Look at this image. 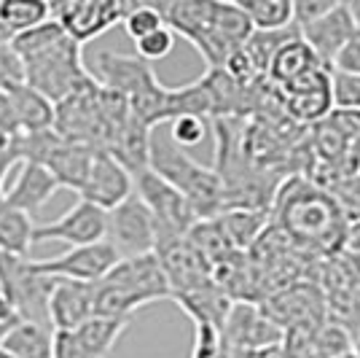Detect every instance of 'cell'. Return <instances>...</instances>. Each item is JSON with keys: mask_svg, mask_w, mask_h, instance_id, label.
Masks as SVG:
<instances>
[{"mask_svg": "<svg viewBox=\"0 0 360 358\" xmlns=\"http://www.w3.org/2000/svg\"><path fill=\"white\" fill-rule=\"evenodd\" d=\"M8 46L22 62L25 84L54 105L94 81L81 57V44H75L54 19L14 35Z\"/></svg>", "mask_w": 360, "mask_h": 358, "instance_id": "6da1fadb", "label": "cell"}, {"mask_svg": "<svg viewBox=\"0 0 360 358\" xmlns=\"http://www.w3.org/2000/svg\"><path fill=\"white\" fill-rule=\"evenodd\" d=\"M271 205L288 237L323 251H342L347 218L328 192L301 178H288L283 189H277Z\"/></svg>", "mask_w": 360, "mask_h": 358, "instance_id": "7a4b0ae2", "label": "cell"}, {"mask_svg": "<svg viewBox=\"0 0 360 358\" xmlns=\"http://www.w3.org/2000/svg\"><path fill=\"white\" fill-rule=\"evenodd\" d=\"M148 170L159 178H165L169 186H175L180 195L188 199L199 221L218 218L224 213V186L212 167H205L191 159L183 149H178L169 135L150 132L148 146Z\"/></svg>", "mask_w": 360, "mask_h": 358, "instance_id": "3957f363", "label": "cell"}, {"mask_svg": "<svg viewBox=\"0 0 360 358\" xmlns=\"http://www.w3.org/2000/svg\"><path fill=\"white\" fill-rule=\"evenodd\" d=\"M54 278L41 275L32 259H16V256L0 254V291L11 302L19 323H35L49 326V294H51Z\"/></svg>", "mask_w": 360, "mask_h": 358, "instance_id": "277c9868", "label": "cell"}, {"mask_svg": "<svg viewBox=\"0 0 360 358\" xmlns=\"http://www.w3.org/2000/svg\"><path fill=\"white\" fill-rule=\"evenodd\" d=\"M132 183H135V195L153 216L156 237H186L188 229L199 221L188 199L165 178H159L153 170H143L132 175Z\"/></svg>", "mask_w": 360, "mask_h": 358, "instance_id": "5b68a950", "label": "cell"}, {"mask_svg": "<svg viewBox=\"0 0 360 358\" xmlns=\"http://www.w3.org/2000/svg\"><path fill=\"white\" fill-rule=\"evenodd\" d=\"M105 242L119 259H135L153 254L156 248V224L143 199L132 195L119 208L105 213Z\"/></svg>", "mask_w": 360, "mask_h": 358, "instance_id": "8992f818", "label": "cell"}, {"mask_svg": "<svg viewBox=\"0 0 360 358\" xmlns=\"http://www.w3.org/2000/svg\"><path fill=\"white\" fill-rule=\"evenodd\" d=\"M129 8L132 3H119V0H68V3H51V19L75 44L84 46L86 41H94L97 35L121 25Z\"/></svg>", "mask_w": 360, "mask_h": 358, "instance_id": "52a82bcc", "label": "cell"}, {"mask_svg": "<svg viewBox=\"0 0 360 358\" xmlns=\"http://www.w3.org/2000/svg\"><path fill=\"white\" fill-rule=\"evenodd\" d=\"M121 259L116 251L103 242L94 245H81V248H70L68 254L51 256L44 261H32L35 269L46 275V278H57V280H75V283H100L110 269L119 264Z\"/></svg>", "mask_w": 360, "mask_h": 358, "instance_id": "ba28073f", "label": "cell"}, {"mask_svg": "<svg viewBox=\"0 0 360 358\" xmlns=\"http://www.w3.org/2000/svg\"><path fill=\"white\" fill-rule=\"evenodd\" d=\"M91 75L100 87L121 94L127 103L159 84L148 62H143L137 54L132 57V54H119V51H97Z\"/></svg>", "mask_w": 360, "mask_h": 358, "instance_id": "9c48e42d", "label": "cell"}, {"mask_svg": "<svg viewBox=\"0 0 360 358\" xmlns=\"http://www.w3.org/2000/svg\"><path fill=\"white\" fill-rule=\"evenodd\" d=\"M44 240H60V242H68L70 248L103 242L105 240V210L78 199L60 218H54L49 224H38L32 229V245L44 242Z\"/></svg>", "mask_w": 360, "mask_h": 358, "instance_id": "30bf717a", "label": "cell"}, {"mask_svg": "<svg viewBox=\"0 0 360 358\" xmlns=\"http://www.w3.org/2000/svg\"><path fill=\"white\" fill-rule=\"evenodd\" d=\"M285 116L296 124H320L330 116L333 103H330V70L317 68L304 78L293 81L290 87L280 90Z\"/></svg>", "mask_w": 360, "mask_h": 358, "instance_id": "8fae6325", "label": "cell"}, {"mask_svg": "<svg viewBox=\"0 0 360 358\" xmlns=\"http://www.w3.org/2000/svg\"><path fill=\"white\" fill-rule=\"evenodd\" d=\"M78 195H81L84 202H89V205L108 213V210L119 208L124 199H129L135 195V183H132V175L110 154L97 151L94 159H91L86 183L81 186Z\"/></svg>", "mask_w": 360, "mask_h": 358, "instance_id": "7c38bea8", "label": "cell"}, {"mask_svg": "<svg viewBox=\"0 0 360 358\" xmlns=\"http://www.w3.org/2000/svg\"><path fill=\"white\" fill-rule=\"evenodd\" d=\"M105 280L127 288L129 294H135L143 307L159 299H172L167 275L162 269V261L156 254H143L135 259H121L116 267L105 275Z\"/></svg>", "mask_w": 360, "mask_h": 358, "instance_id": "4fadbf2b", "label": "cell"}, {"mask_svg": "<svg viewBox=\"0 0 360 358\" xmlns=\"http://www.w3.org/2000/svg\"><path fill=\"white\" fill-rule=\"evenodd\" d=\"M94 315V285L57 280L49 294V326L51 331H75Z\"/></svg>", "mask_w": 360, "mask_h": 358, "instance_id": "5bb4252c", "label": "cell"}, {"mask_svg": "<svg viewBox=\"0 0 360 358\" xmlns=\"http://www.w3.org/2000/svg\"><path fill=\"white\" fill-rule=\"evenodd\" d=\"M355 30H358V27H355V22H352V16H349L347 3H339L333 11H328L326 16H320L317 22L301 27L299 35H301V41L315 51L317 60L330 70L333 57H336L339 49L352 38Z\"/></svg>", "mask_w": 360, "mask_h": 358, "instance_id": "9a60e30c", "label": "cell"}, {"mask_svg": "<svg viewBox=\"0 0 360 358\" xmlns=\"http://www.w3.org/2000/svg\"><path fill=\"white\" fill-rule=\"evenodd\" d=\"M57 189H60L57 180H54V175L46 170L44 164L22 162L19 175H16V180L11 183V189L3 192L0 205H3V208L19 210V213H27L32 218V216L54 197Z\"/></svg>", "mask_w": 360, "mask_h": 358, "instance_id": "2e32d148", "label": "cell"}, {"mask_svg": "<svg viewBox=\"0 0 360 358\" xmlns=\"http://www.w3.org/2000/svg\"><path fill=\"white\" fill-rule=\"evenodd\" d=\"M221 334L231 345H240V347H269L283 340L280 326H274L266 313L261 315L250 304H234Z\"/></svg>", "mask_w": 360, "mask_h": 358, "instance_id": "e0dca14e", "label": "cell"}, {"mask_svg": "<svg viewBox=\"0 0 360 358\" xmlns=\"http://www.w3.org/2000/svg\"><path fill=\"white\" fill-rule=\"evenodd\" d=\"M97 151L86 149V146H78L70 140H62L51 149V154L46 156L44 167L54 175L57 186H65L70 192H81V186L86 183L89 175L91 159H94Z\"/></svg>", "mask_w": 360, "mask_h": 358, "instance_id": "ac0fdd59", "label": "cell"}, {"mask_svg": "<svg viewBox=\"0 0 360 358\" xmlns=\"http://www.w3.org/2000/svg\"><path fill=\"white\" fill-rule=\"evenodd\" d=\"M8 100L14 108V121L19 135L44 132V130H54V103L44 97L41 92L27 87L25 81L8 87Z\"/></svg>", "mask_w": 360, "mask_h": 358, "instance_id": "d6986e66", "label": "cell"}, {"mask_svg": "<svg viewBox=\"0 0 360 358\" xmlns=\"http://www.w3.org/2000/svg\"><path fill=\"white\" fill-rule=\"evenodd\" d=\"M317 68H326V65L317 60L315 51L304 44L299 35V38H293V41H288L285 46L277 49V54L269 62L266 78H269L277 90H285L293 81H299L307 73L317 70Z\"/></svg>", "mask_w": 360, "mask_h": 358, "instance_id": "ffe728a7", "label": "cell"}, {"mask_svg": "<svg viewBox=\"0 0 360 358\" xmlns=\"http://www.w3.org/2000/svg\"><path fill=\"white\" fill-rule=\"evenodd\" d=\"M156 11L165 19V27L183 35L186 41H196L205 30H210L212 3L207 0H178V3H159Z\"/></svg>", "mask_w": 360, "mask_h": 358, "instance_id": "44dd1931", "label": "cell"}, {"mask_svg": "<svg viewBox=\"0 0 360 358\" xmlns=\"http://www.w3.org/2000/svg\"><path fill=\"white\" fill-rule=\"evenodd\" d=\"M221 229H224L229 245L240 254L245 248H250L253 242L261 240L264 229L269 226V213L266 210H224L218 218H215Z\"/></svg>", "mask_w": 360, "mask_h": 358, "instance_id": "7402d4cb", "label": "cell"}, {"mask_svg": "<svg viewBox=\"0 0 360 358\" xmlns=\"http://www.w3.org/2000/svg\"><path fill=\"white\" fill-rule=\"evenodd\" d=\"M127 326H129V318H97V315H91L84 326L75 328V337L84 345L89 358H105L116 347Z\"/></svg>", "mask_w": 360, "mask_h": 358, "instance_id": "603a6c76", "label": "cell"}, {"mask_svg": "<svg viewBox=\"0 0 360 358\" xmlns=\"http://www.w3.org/2000/svg\"><path fill=\"white\" fill-rule=\"evenodd\" d=\"M51 19V3L44 0H3L0 3V27L8 38L27 32Z\"/></svg>", "mask_w": 360, "mask_h": 358, "instance_id": "cb8c5ba5", "label": "cell"}, {"mask_svg": "<svg viewBox=\"0 0 360 358\" xmlns=\"http://www.w3.org/2000/svg\"><path fill=\"white\" fill-rule=\"evenodd\" d=\"M32 229H35V224L27 213L0 205V254L30 259Z\"/></svg>", "mask_w": 360, "mask_h": 358, "instance_id": "d4e9b609", "label": "cell"}, {"mask_svg": "<svg viewBox=\"0 0 360 358\" xmlns=\"http://www.w3.org/2000/svg\"><path fill=\"white\" fill-rule=\"evenodd\" d=\"M51 328L35 326V323H16L6 334L3 347L16 358H54L51 356Z\"/></svg>", "mask_w": 360, "mask_h": 358, "instance_id": "484cf974", "label": "cell"}, {"mask_svg": "<svg viewBox=\"0 0 360 358\" xmlns=\"http://www.w3.org/2000/svg\"><path fill=\"white\" fill-rule=\"evenodd\" d=\"M240 6L250 19L253 30L258 32L293 27V3L290 0H253V3H240Z\"/></svg>", "mask_w": 360, "mask_h": 358, "instance_id": "4316f807", "label": "cell"}, {"mask_svg": "<svg viewBox=\"0 0 360 358\" xmlns=\"http://www.w3.org/2000/svg\"><path fill=\"white\" fill-rule=\"evenodd\" d=\"M210 27L231 46H242L253 35V25L240 3H212Z\"/></svg>", "mask_w": 360, "mask_h": 358, "instance_id": "83f0119b", "label": "cell"}, {"mask_svg": "<svg viewBox=\"0 0 360 358\" xmlns=\"http://www.w3.org/2000/svg\"><path fill=\"white\" fill-rule=\"evenodd\" d=\"M121 25H124V30L132 41H140L153 30L165 27V19L156 11V6H150V3H132V8L127 11Z\"/></svg>", "mask_w": 360, "mask_h": 358, "instance_id": "f1b7e54d", "label": "cell"}, {"mask_svg": "<svg viewBox=\"0 0 360 358\" xmlns=\"http://www.w3.org/2000/svg\"><path fill=\"white\" fill-rule=\"evenodd\" d=\"M330 103L333 111H360V75L330 70Z\"/></svg>", "mask_w": 360, "mask_h": 358, "instance_id": "f546056e", "label": "cell"}, {"mask_svg": "<svg viewBox=\"0 0 360 358\" xmlns=\"http://www.w3.org/2000/svg\"><path fill=\"white\" fill-rule=\"evenodd\" d=\"M169 140L178 146V149H194L205 140L207 135V119H199V116H178V119L169 121Z\"/></svg>", "mask_w": 360, "mask_h": 358, "instance_id": "4dcf8cb0", "label": "cell"}, {"mask_svg": "<svg viewBox=\"0 0 360 358\" xmlns=\"http://www.w3.org/2000/svg\"><path fill=\"white\" fill-rule=\"evenodd\" d=\"M135 46H137V57L150 65V62L165 60L167 54L175 49V32L169 30V27H159V30H153L146 38L135 41Z\"/></svg>", "mask_w": 360, "mask_h": 358, "instance_id": "1f68e13d", "label": "cell"}, {"mask_svg": "<svg viewBox=\"0 0 360 358\" xmlns=\"http://www.w3.org/2000/svg\"><path fill=\"white\" fill-rule=\"evenodd\" d=\"M336 6H339V0H296L293 3V25L301 30V27L317 22L320 16L333 11Z\"/></svg>", "mask_w": 360, "mask_h": 358, "instance_id": "d6a6232c", "label": "cell"}, {"mask_svg": "<svg viewBox=\"0 0 360 358\" xmlns=\"http://www.w3.org/2000/svg\"><path fill=\"white\" fill-rule=\"evenodd\" d=\"M22 81H25L22 62L14 54V49L8 46V41H0V90H8Z\"/></svg>", "mask_w": 360, "mask_h": 358, "instance_id": "836d02e7", "label": "cell"}, {"mask_svg": "<svg viewBox=\"0 0 360 358\" xmlns=\"http://www.w3.org/2000/svg\"><path fill=\"white\" fill-rule=\"evenodd\" d=\"M330 70L360 75V30L352 32V38L339 49V54H336L333 62H330Z\"/></svg>", "mask_w": 360, "mask_h": 358, "instance_id": "e575fe53", "label": "cell"}, {"mask_svg": "<svg viewBox=\"0 0 360 358\" xmlns=\"http://www.w3.org/2000/svg\"><path fill=\"white\" fill-rule=\"evenodd\" d=\"M51 356L54 358H89L75 331H54L51 334Z\"/></svg>", "mask_w": 360, "mask_h": 358, "instance_id": "d590c367", "label": "cell"}, {"mask_svg": "<svg viewBox=\"0 0 360 358\" xmlns=\"http://www.w3.org/2000/svg\"><path fill=\"white\" fill-rule=\"evenodd\" d=\"M19 135L11 132H0V199H3V178L6 173L19 164V146H16Z\"/></svg>", "mask_w": 360, "mask_h": 358, "instance_id": "8d00e7d4", "label": "cell"}, {"mask_svg": "<svg viewBox=\"0 0 360 358\" xmlns=\"http://www.w3.org/2000/svg\"><path fill=\"white\" fill-rule=\"evenodd\" d=\"M342 251H345L347 256H352V259H358L360 261V218L347 221L345 240H342Z\"/></svg>", "mask_w": 360, "mask_h": 358, "instance_id": "74e56055", "label": "cell"}, {"mask_svg": "<svg viewBox=\"0 0 360 358\" xmlns=\"http://www.w3.org/2000/svg\"><path fill=\"white\" fill-rule=\"evenodd\" d=\"M0 132H16V121H14V108H11V100H8V92L0 90Z\"/></svg>", "mask_w": 360, "mask_h": 358, "instance_id": "f35d334b", "label": "cell"}, {"mask_svg": "<svg viewBox=\"0 0 360 358\" xmlns=\"http://www.w3.org/2000/svg\"><path fill=\"white\" fill-rule=\"evenodd\" d=\"M14 323H19V318H16L11 302H8L6 294L0 291V326H14Z\"/></svg>", "mask_w": 360, "mask_h": 358, "instance_id": "ab89813d", "label": "cell"}, {"mask_svg": "<svg viewBox=\"0 0 360 358\" xmlns=\"http://www.w3.org/2000/svg\"><path fill=\"white\" fill-rule=\"evenodd\" d=\"M347 8H349V16H352L355 27L360 30V0H355V3H347Z\"/></svg>", "mask_w": 360, "mask_h": 358, "instance_id": "60d3db41", "label": "cell"}, {"mask_svg": "<svg viewBox=\"0 0 360 358\" xmlns=\"http://www.w3.org/2000/svg\"><path fill=\"white\" fill-rule=\"evenodd\" d=\"M14 326H16V323H14ZM8 331H11V326H0V342L6 340V334H8Z\"/></svg>", "mask_w": 360, "mask_h": 358, "instance_id": "b9f144b4", "label": "cell"}, {"mask_svg": "<svg viewBox=\"0 0 360 358\" xmlns=\"http://www.w3.org/2000/svg\"><path fill=\"white\" fill-rule=\"evenodd\" d=\"M0 358H16V356H14V353H8V350L0 345Z\"/></svg>", "mask_w": 360, "mask_h": 358, "instance_id": "7bdbcfd3", "label": "cell"}]
</instances>
